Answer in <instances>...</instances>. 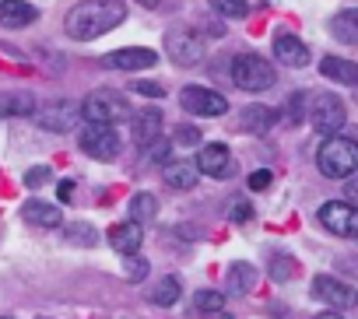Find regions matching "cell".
Listing matches in <instances>:
<instances>
[{
    "label": "cell",
    "mask_w": 358,
    "mask_h": 319,
    "mask_svg": "<svg viewBox=\"0 0 358 319\" xmlns=\"http://www.w3.org/2000/svg\"><path fill=\"white\" fill-rule=\"evenodd\" d=\"M127 22V4L123 0H81L74 4L64 18V29L71 39L78 43H92V39H102L106 32L120 29Z\"/></svg>",
    "instance_id": "cell-1"
},
{
    "label": "cell",
    "mask_w": 358,
    "mask_h": 319,
    "mask_svg": "<svg viewBox=\"0 0 358 319\" xmlns=\"http://www.w3.org/2000/svg\"><path fill=\"white\" fill-rule=\"evenodd\" d=\"M316 165L327 179H351L358 172V144L355 137H323L320 151H316Z\"/></svg>",
    "instance_id": "cell-2"
},
{
    "label": "cell",
    "mask_w": 358,
    "mask_h": 319,
    "mask_svg": "<svg viewBox=\"0 0 358 319\" xmlns=\"http://www.w3.org/2000/svg\"><path fill=\"white\" fill-rule=\"evenodd\" d=\"M130 102L113 91V88H95L85 102H81V119L85 123H95V126H113L120 119H130Z\"/></svg>",
    "instance_id": "cell-3"
},
{
    "label": "cell",
    "mask_w": 358,
    "mask_h": 319,
    "mask_svg": "<svg viewBox=\"0 0 358 319\" xmlns=\"http://www.w3.org/2000/svg\"><path fill=\"white\" fill-rule=\"evenodd\" d=\"M232 81H236V88L257 95V91L274 88L278 74H274L271 60H264L260 53H236L232 57Z\"/></svg>",
    "instance_id": "cell-4"
},
{
    "label": "cell",
    "mask_w": 358,
    "mask_h": 319,
    "mask_svg": "<svg viewBox=\"0 0 358 319\" xmlns=\"http://www.w3.org/2000/svg\"><path fill=\"white\" fill-rule=\"evenodd\" d=\"M344 119H348V112H344V98H337V95H330V91L313 95V102H309V123H313L316 133L334 137V133L344 126Z\"/></svg>",
    "instance_id": "cell-5"
},
{
    "label": "cell",
    "mask_w": 358,
    "mask_h": 319,
    "mask_svg": "<svg viewBox=\"0 0 358 319\" xmlns=\"http://www.w3.org/2000/svg\"><path fill=\"white\" fill-rule=\"evenodd\" d=\"M78 147L95 158V162H113L120 154V133L113 126H95V123H85V130L78 133Z\"/></svg>",
    "instance_id": "cell-6"
},
{
    "label": "cell",
    "mask_w": 358,
    "mask_h": 319,
    "mask_svg": "<svg viewBox=\"0 0 358 319\" xmlns=\"http://www.w3.org/2000/svg\"><path fill=\"white\" fill-rule=\"evenodd\" d=\"M316 218H320V225H323L330 235L358 239V207H355V204H348V200H327Z\"/></svg>",
    "instance_id": "cell-7"
},
{
    "label": "cell",
    "mask_w": 358,
    "mask_h": 319,
    "mask_svg": "<svg viewBox=\"0 0 358 319\" xmlns=\"http://www.w3.org/2000/svg\"><path fill=\"white\" fill-rule=\"evenodd\" d=\"M179 102H183L187 112L204 116V119H211V116H225V112H229V98H225L222 91H215V88H201V84H187L183 91H179Z\"/></svg>",
    "instance_id": "cell-8"
},
{
    "label": "cell",
    "mask_w": 358,
    "mask_h": 319,
    "mask_svg": "<svg viewBox=\"0 0 358 319\" xmlns=\"http://www.w3.org/2000/svg\"><path fill=\"white\" fill-rule=\"evenodd\" d=\"M197 172L201 176H211V179H229L232 172H236V158H232V151H229V144H204L201 147V154H197Z\"/></svg>",
    "instance_id": "cell-9"
},
{
    "label": "cell",
    "mask_w": 358,
    "mask_h": 319,
    "mask_svg": "<svg viewBox=\"0 0 358 319\" xmlns=\"http://www.w3.org/2000/svg\"><path fill=\"white\" fill-rule=\"evenodd\" d=\"M165 53H169L179 67H194V64L204 60V43H201V36L179 29V32H169V36H165Z\"/></svg>",
    "instance_id": "cell-10"
},
{
    "label": "cell",
    "mask_w": 358,
    "mask_h": 319,
    "mask_svg": "<svg viewBox=\"0 0 358 319\" xmlns=\"http://www.w3.org/2000/svg\"><path fill=\"white\" fill-rule=\"evenodd\" d=\"M78 116H81V105H74V102L60 98V102L43 105V109L36 112V123H39L43 130H50V133H67V130H74Z\"/></svg>",
    "instance_id": "cell-11"
},
{
    "label": "cell",
    "mask_w": 358,
    "mask_h": 319,
    "mask_svg": "<svg viewBox=\"0 0 358 319\" xmlns=\"http://www.w3.org/2000/svg\"><path fill=\"white\" fill-rule=\"evenodd\" d=\"M313 298L327 302L334 312H337V309H351V305H358V291L348 288V284L337 281V277H327V274H320V277L313 281Z\"/></svg>",
    "instance_id": "cell-12"
},
{
    "label": "cell",
    "mask_w": 358,
    "mask_h": 319,
    "mask_svg": "<svg viewBox=\"0 0 358 319\" xmlns=\"http://www.w3.org/2000/svg\"><path fill=\"white\" fill-rule=\"evenodd\" d=\"M162 123H165V116H162L158 105H144V109H137V112L130 116L134 140H137L141 147H151L155 140H162Z\"/></svg>",
    "instance_id": "cell-13"
},
{
    "label": "cell",
    "mask_w": 358,
    "mask_h": 319,
    "mask_svg": "<svg viewBox=\"0 0 358 319\" xmlns=\"http://www.w3.org/2000/svg\"><path fill=\"white\" fill-rule=\"evenodd\" d=\"M158 64V53L155 50H144V46H130V50H116L106 57V67L113 71H148Z\"/></svg>",
    "instance_id": "cell-14"
},
{
    "label": "cell",
    "mask_w": 358,
    "mask_h": 319,
    "mask_svg": "<svg viewBox=\"0 0 358 319\" xmlns=\"http://www.w3.org/2000/svg\"><path fill=\"white\" fill-rule=\"evenodd\" d=\"M274 57H278L285 67H306V64H309L306 43H302L299 36H292V32H278V36H274Z\"/></svg>",
    "instance_id": "cell-15"
},
{
    "label": "cell",
    "mask_w": 358,
    "mask_h": 319,
    "mask_svg": "<svg viewBox=\"0 0 358 319\" xmlns=\"http://www.w3.org/2000/svg\"><path fill=\"white\" fill-rule=\"evenodd\" d=\"M144 242V228L137 221H120L109 228V246L120 253V256H134Z\"/></svg>",
    "instance_id": "cell-16"
},
{
    "label": "cell",
    "mask_w": 358,
    "mask_h": 319,
    "mask_svg": "<svg viewBox=\"0 0 358 319\" xmlns=\"http://www.w3.org/2000/svg\"><path fill=\"white\" fill-rule=\"evenodd\" d=\"M39 18V11L29 0H0V25L4 29H25Z\"/></svg>",
    "instance_id": "cell-17"
},
{
    "label": "cell",
    "mask_w": 358,
    "mask_h": 319,
    "mask_svg": "<svg viewBox=\"0 0 358 319\" xmlns=\"http://www.w3.org/2000/svg\"><path fill=\"white\" fill-rule=\"evenodd\" d=\"M239 123H243V130H246V133H257V137H264V133H271V130H274V123H278V112H274L271 105H260V102H253V105H246V109H243Z\"/></svg>",
    "instance_id": "cell-18"
},
{
    "label": "cell",
    "mask_w": 358,
    "mask_h": 319,
    "mask_svg": "<svg viewBox=\"0 0 358 319\" xmlns=\"http://www.w3.org/2000/svg\"><path fill=\"white\" fill-rule=\"evenodd\" d=\"M22 218H25L29 225H36V228H60V225H64L60 207H53V204H46V200H25V204H22Z\"/></svg>",
    "instance_id": "cell-19"
},
{
    "label": "cell",
    "mask_w": 358,
    "mask_h": 319,
    "mask_svg": "<svg viewBox=\"0 0 358 319\" xmlns=\"http://www.w3.org/2000/svg\"><path fill=\"white\" fill-rule=\"evenodd\" d=\"M320 74L334 84H348V88H358V64L344 60V57H323L320 60Z\"/></svg>",
    "instance_id": "cell-20"
},
{
    "label": "cell",
    "mask_w": 358,
    "mask_h": 319,
    "mask_svg": "<svg viewBox=\"0 0 358 319\" xmlns=\"http://www.w3.org/2000/svg\"><path fill=\"white\" fill-rule=\"evenodd\" d=\"M162 179H165L172 190H194V186L201 183V172H197L194 162H169V165L162 169Z\"/></svg>",
    "instance_id": "cell-21"
},
{
    "label": "cell",
    "mask_w": 358,
    "mask_h": 319,
    "mask_svg": "<svg viewBox=\"0 0 358 319\" xmlns=\"http://www.w3.org/2000/svg\"><path fill=\"white\" fill-rule=\"evenodd\" d=\"M330 32L334 39L348 43V46H358V8H348V11H337L330 18Z\"/></svg>",
    "instance_id": "cell-22"
},
{
    "label": "cell",
    "mask_w": 358,
    "mask_h": 319,
    "mask_svg": "<svg viewBox=\"0 0 358 319\" xmlns=\"http://www.w3.org/2000/svg\"><path fill=\"white\" fill-rule=\"evenodd\" d=\"M257 288V267L250 263H232L229 267V291L232 295H246Z\"/></svg>",
    "instance_id": "cell-23"
},
{
    "label": "cell",
    "mask_w": 358,
    "mask_h": 319,
    "mask_svg": "<svg viewBox=\"0 0 358 319\" xmlns=\"http://www.w3.org/2000/svg\"><path fill=\"white\" fill-rule=\"evenodd\" d=\"M179 295H183V284H179V277H162V281L155 284V291H151V302L162 305V309H169V305L179 302Z\"/></svg>",
    "instance_id": "cell-24"
},
{
    "label": "cell",
    "mask_w": 358,
    "mask_h": 319,
    "mask_svg": "<svg viewBox=\"0 0 358 319\" xmlns=\"http://www.w3.org/2000/svg\"><path fill=\"white\" fill-rule=\"evenodd\" d=\"M155 214H158V200H155L151 193H134V200H130V221L144 225V221H151Z\"/></svg>",
    "instance_id": "cell-25"
},
{
    "label": "cell",
    "mask_w": 358,
    "mask_h": 319,
    "mask_svg": "<svg viewBox=\"0 0 358 319\" xmlns=\"http://www.w3.org/2000/svg\"><path fill=\"white\" fill-rule=\"evenodd\" d=\"M194 305H197L204 316H222V309H225V295H222V291L204 288V291H197V295H194Z\"/></svg>",
    "instance_id": "cell-26"
},
{
    "label": "cell",
    "mask_w": 358,
    "mask_h": 319,
    "mask_svg": "<svg viewBox=\"0 0 358 319\" xmlns=\"http://www.w3.org/2000/svg\"><path fill=\"white\" fill-rule=\"evenodd\" d=\"M211 8L218 11V18H246L250 0H211Z\"/></svg>",
    "instance_id": "cell-27"
},
{
    "label": "cell",
    "mask_w": 358,
    "mask_h": 319,
    "mask_svg": "<svg viewBox=\"0 0 358 319\" xmlns=\"http://www.w3.org/2000/svg\"><path fill=\"white\" fill-rule=\"evenodd\" d=\"M4 112L8 116H32L36 112V102H32V95H11L4 102Z\"/></svg>",
    "instance_id": "cell-28"
},
{
    "label": "cell",
    "mask_w": 358,
    "mask_h": 319,
    "mask_svg": "<svg viewBox=\"0 0 358 319\" xmlns=\"http://www.w3.org/2000/svg\"><path fill=\"white\" fill-rule=\"evenodd\" d=\"M306 98H309L306 91H295V95H288V105H285V109H288V123H302V119L309 116V105H306Z\"/></svg>",
    "instance_id": "cell-29"
},
{
    "label": "cell",
    "mask_w": 358,
    "mask_h": 319,
    "mask_svg": "<svg viewBox=\"0 0 358 319\" xmlns=\"http://www.w3.org/2000/svg\"><path fill=\"white\" fill-rule=\"evenodd\" d=\"M123 270H127L130 281H144V277H148V260L137 256V253H134V256H123Z\"/></svg>",
    "instance_id": "cell-30"
},
{
    "label": "cell",
    "mask_w": 358,
    "mask_h": 319,
    "mask_svg": "<svg viewBox=\"0 0 358 319\" xmlns=\"http://www.w3.org/2000/svg\"><path fill=\"white\" fill-rule=\"evenodd\" d=\"M67 239H71V242H81V246H95L99 235H95L92 225H71V228H67Z\"/></svg>",
    "instance_id": "cell-31"
},
{
    "label": "cell",
    "mask_w": 358,
    "mask_h": 319,
    "mask_svg": "<svg viewBox=\"0 0 358 319\" xmlns=\"http://www.w3.org/2000/svg\"><path fill=\"white\" fill-rule=\"evenodd\" d=\"M176 144H183V147H197L201 144V130L197 126H176Z\"/></svg>",
    "instance_id": "cell-32"
},
{
    "label": "cell",
    "mask_w": 358,
    "mask_h": 319,
    "mask_svg": "<svg viewBox=\"0 0 358 319\" xmlns=\"http://www.w3.org/2000/svg\"><path fill=\"white\" fill-rule=\"evenodd\" d=\"M43 183H50V165H36V169L25 172V186L29 190H39Z\"/></svg>",
    "instance_id": "cell-33"
},
{
    "label": "cell",
    "mask_w": 358,
    "mask_h": 319,
    "mask_svg": "<svg viewBox=\"0 0 358 319\" xmlns=\"http://www.w3.org/2000/svg\"><path fill=\"white\" fill-rule=\"evenodd\" d=\"M292 270H295V260H288V256H274V260H271V274H274L278 281H288Z\"/></svg>",
    "instance_id": "cell-34"
},
{
    "label": "cell",
    "mask_w": 358,
    "mask_h": 319,
    "mask_svg": "<svg viewBox=\"0 0 358 319\" xmlns=\"http://www.w3.org/2000/svg\"><path fill=\"white\" fill-rule=\"evenodd\" d=\"M148 158H151V162H158V165H169V140H155L148 147Z\"/></svg>",
    "instance_id": "cell-35"
},
{
    "label": "cell",
    "mask_w": 358,
    "mask_h": 319,
    "mask_svg": "<svg viewBox=\"0 0 358 319\" xmlns=\"http://www.w3.org/2000/svg\"><path fill=\"white\" fill-rule=\"evenodd\" d=\"M134 91H137V95H148V98H162V95H165V88L155 84V81H134Z\"/></svg>",
    "instance_id": "cell-36"
},
{
    "label": "cell",
    "mask_w": 358,
    "mask_h": 319,
    "mask_svg": "<svg viewBox=\"0 0 358 319\" xmlns=\"http://www.w3.org/2000/svg\"><path fill=\"white\" fill-rule=\"evenodd\" d=\"M229 218H232L236 225H246V221L253 218V207H250L246 200H236V204H232V214H229Z\"/></svg>",
    "instance_id": "cell-37"
},
{
    "label": "cell",
    "mask_w": 358,
    "mask_h": 319,
    "mask_svg": "<svg viewBox=\"0 0 358 319\" xmlns=\"http://www.w3.org/2000/svg\"><path fill=\"white\" fill-rule=\"evenodd\" d=\"M271 179H274V176H271L267 169H260V172H253V176H250V190H267V186H271Z\"/></svg>",
    "instance_id": "cell-38"
},
{
    "label": "cell",
    "mask_w": 358,
    "mask_h": 319,
    "mask_svg": "<svg viewBox=\"0 0 358 319\" xmlns=\"http://www.w3.org/2000/svg\"><path fill=\"white\" fill-rule=\"evenodd\" d=\"M57 197H60L64 204H71V200H74V183H71V179H64V183L57 186Z\"/></svg>",
    "instance_id": "cell-39"
},
{
    "label": "cell",
    "mask_w": 358,
    "mask_h": 319,
    "mask_svg": "<svg viewBox=\"0 0 358 319\" xmlns=\"http://www.w3.org/2000/svg\"><path fill=\"white\" fill-rule=\"evenodd\" d=\"M316 319H344V316H341V312H334V309H323Z\"/></svg>",
    "instance_id": "cell-40"
},
{
    "label": "cell",
    "mask_w": 358,
    "mask_h": 319,
    "mask_svg": "<svg viewBox=\"0 0 358 319\" xmlns=\"http://www.w3.org/2000/svg\"><path fill=\"white\" fill-rule=\"evenodd\" d=\"M137 4H141V8H158L162 0H137Z\"/></svg>",
    "instance_id": "cell-41"
},
{
    "label": "cell",
    "mask_w": 358,
    "mask_h": 319,
    "mask_svg": "<svg viewBox=\"0 0 358 319\" xmlns=\"http://www.w3.org/2000/svg\"><path fill=\"white\" fill-rule=\"evenodd\" d=\"M348 197H355V200H358V179H355V183L348 186Z\"/></svg>",
    "instance_id": "cell-42"
},
{
    "label": "cell",
    "mask_w": 358,
    "mask_h": 319,
    "mask_svg": "<svg viewBox=\"0 0 358 319\" xmlns=\"http://www.w3.org/2000/svg\"><path fill=\"white\" fill-rule=\"evenodd\" d=\"M0 319H11V316H0Z\"/></svg>",
    "instance_id": "cell-43"
}]
</instances>
